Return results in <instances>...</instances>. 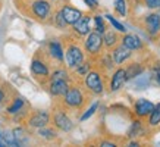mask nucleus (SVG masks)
<instances>
[{"label":"nucleus","mask_w":160,"mask_h":147,"mask_svg":"<svg viewBox=\"0 0 160 147\" xmlns=\"http://www.w3.org/2000/svg\"><path fill=\"white\" fill-rule=\"evenodd\" d=\"M87 91L79 84H71L68 91L60 97V106L66 110H82L87 104Z\"/></svg>","instance_id":"1"},{"label":"nucleus","mask_w":160,"mask_h":147,"mask_svg":"<svg viewBox=\"0 0 160 147\" xmlns=\"http://www.w3.org/2000/svg\"><path fill=\"white\" fill-rule=\"evenodd\" d=\"M82 87L85 91L92 96H102L106 91V77H104V71L102 68H91L88 74L82 78Z\"/></svg>","instance_id":"2"},{"label":"nucleus","mask_w":160,"mask_h":147,"mask_svg":"<svg viewBox=\"0 0 160 147\" xmlns=\"http://www.w3.org/2000/svg\"><path fill=\"white\" fill-rule=\"evenodd\" d=\"M27 5H28L27 13L32 19H35L37 22H41V24L50 22L54 10L53 2H50V0H29Z\"/></svg>","instance_id":"3"},{"label":"nucleus","mask_w":160,"mask_h":147,"mask_svg":"<svg viewBox=\"0 0 160 147\" xmlns=\"http://www.w3.org/2000/svg\"><path fill=\"white\" fill-rule=\"evenodd\" d=\"M82 49L90 59L97 60V59L100 58V54L103 53V50H104L103 34H100V33H97V31H94V29H92L91 33H88V34L84 37Z\"/></svg>","instance_id":"4"},{"label":"nucleus","mask_w":160,"mask_h":147,"mask_svg":"<svg viewBox=\"0 0 160 147\" xmlns=\"http://www.w3.org/2000/svg\"><path fill=\"white\" fill-rule=\"evenodd\" d=\"M87 59L82 46L77 41H68L65 46V63L69 71H73L78 65H81Z\"/></svg>","instance_id":"5"},{"label":"nucleus","mask_w":160,"mask_h":147,"mask_svg":"<svg viewBox=\"0 0 160 147\" xmlns=\"http://www.w3.org/2000/svg\"><path fill=\"white\" fill-rule=\"evenodd\" d=\"M50 65H49V59L46 58L43 53L35 54L34 59L31 60V74L38 83L44 84L47 83L50 78Z\"/></svg>","instance_id":"6"},{"label":"nucleus","mask_w":160,"mask_h":147,"mask_svg":"<svg viewBox=\"0 0 160 147\" xmlns=\"http://www.w3.org/2000/svg\"><path fill=\"white\" fill-rule=\"evenodd\" d=\"M50 124H53V127L58 131H62V132H71L73 129V121L68 115L66 109H63L62 106L53 110Z\"/></svg>","instance_id":"7"},{"label":"nucleus","mask_w":160,"mask_h":147,"mask_svg":"<svg viewBox=\"0 0 160 147\" xmlns=\"http://www.w3.org/2000/svg\"><path fill=\"white\" fill-rule=\"evenodd\" d=\"M50 121H52V113H50L49 110H43V109L29 110L28 116L25 119L27 127L32 128V129H38V128H41V127L50 125Z\"/></svg>","instance_id":"8"},{"label":"nucleus","mask_w":160,"mask_h":147,"mask_svg":"<svg viewBox=\"0 0 160 147\" xmlns=\"http://www.w3.org/2000/svg\"><path fill=\"white\" fill-rule=\"evenodd\" d=\"M142 29L151 38H157L160 34V12L153 10L142 16Z\"/></svg>","instance_id":"9"},{"label":"nucleus","mask_w":160,"mask_h":147,"mask_svg":"<svg viewBox=\"0 0 160 147\" xmlns=\"http://www.w3.org/2000/svg\"><path fill=\"white\" fill-rule=\"evenodd\" d=\"M92 22V16L90 13H82V16L72 25V34L73 37H78V38H84L88 33L92 31L91 27Z\"/></svg>","instance_id":"10"},{"label":"nucleus","mask_w":160,"mask_h":147,"mask_svg":"<svg viewBox=\"0 0 160 147\" xmlns=\"http://www.w3.org/2000/svg\"><path fill=\"white\" fill-rule=\"evenodd\" d=\"M128 83L126 81V71L123 66H118L113 74H112L110 79H109V84H107V87H109V93H118L119 90L123 88V85Z\"/></svg>","instance_id":"11"},{"label":"nucleus","mask_w":160,"mask_h":147,"mask_svg":"<svg viewBox=\"0 0 160 147\" xmlns=\"http://www.w3.org/2000/svg\"><path fill=\"white\" fill-rule=\"evenodd\" d=\"M47 58L52 60H56L59 65H62L65 62V47L63 43L58 38L50 40L47 44Z\"/></svg>","instance_id":"12"},{"label":"nucleus","mask_w":160,"mask_h":147,"mask_svg":"<svg viewBox=\"0 0 160 147\" xmlns=\"http://www.w3.org/2000/svg\"><path fill=\"white\" fill-rule=\"evenodd\" d=\"M110 54H112V59H113V62H115L116 66H123V63H126V62L132 58L134 52L129 50L128 47H125L122 43H119L112 49Z\"/></svg>","instance_id":"13"},{"label":"nucleus","mask_w":160,"mask_h":147,"mask_svg":"<svg viewBox=\"0 0 160 147\" xmlns=\"http://www.w3.org/2000/svg\"><path fill=\"white\" fill-rule=\"evenodd\" d=\"M71 81L72 79H49L47 81V90L53 97H62L63 94L68 91V88L71 87Z\"/></svg>","instance_id":"14"},{"label":"nucleus","mask_w":160,"mask_h":147,"mask_svg":"<svg viewBox=\"0 0 160 147\" xmlns=\"http://www.w3.org/2000/svg\"><path fill=\"white\" fill-rule=\"evenodd\" d=\"M154 108V103L150 102V100H147V99H137L135 102H134V106H132V112L135 115L138 119H146L150 112L153 110Z\"/></svg>","instance_id":"15"},{"label":"nucleus","mask_w":160,"mask_h":147,"mask_svg":"<svg viewBox=\"0 0 160 147\" xmlns=\"http://www.w3.org/2000/svg\"><path fill=\"white\" fill-rule=\"evenodd\" d=\"M59 10H60L63 19L66 21V24H68L69 27H72V25L82 16V12H81V10L77 9V8L72 6V5H68V3L62 5L60 8H59Z\"/></svg>","instance_id":"16"},{"label":"nucleus","mask_w":160,"mask_h":147,"mask_svg":"<svg viewBox=\"0 0 160 147\" xmlns=\"http://www.w3.org/2000/svg\"><path fill=\"white\" fill-rule=\"evenodd\" d=\"M121 43L123 44L125 47H128L129 50H132V52H141V50L144 49L142 40L137 34H134V33H125V34H122Z\"/></svg>","instance_id":"17"},{"label":"nucleus","mask_w":160,"mask_h":147,"mask_svg":"<svg viewBox=\"0 0 160 147\" xmlns=\"http://www.w3.org/2000/svg\"><path fill=\"white\" fill-rule=\"evenodd\" d=\"M132 85L135 90H146L153 83V72L151 71H144V72H141L140 75H137L135 78H132Z\"/></svg>","instance_id":"18"},{"label":"nucleus","mask_w":160,"mask_h":147,"mask_svg":"<svg viewBox=\"0 0 160 147\" xmlns=\"http://www.w3.org/2000/svg\"><path fill=\"white\" fill-rule=\"evenodd\" d=\"M121 43V34L115 31V29H106L103 33V44H104V49L112 50L116 44Z\"/></svg>","instance_id":"19"},{"label":"nucleus","mask_w":160,"mask_h":147,"mask_svg":"<svg viewBox=\"0 0 160 147\" xmlns=\"http://www.w3.org/2000/svg\"><path fill=\"white\" fill-rule=\"evenodd\" d=\"M12 132H13V137L18 143V146H27L31 141V137H29L28 128L24 127V125H18V127L12 128Z\"/></svg>","instance_id":"20"},{"label":"nucleus","mask_w":160,"mask_h":147,"mask_svg":"<svg viewBox=\"0 0 160 147\" xmlns=\"http://www.w3.org/2000/svg\"><path fill=\"white\" fill-rule=\"evenodd\" d=\"M25 108H27V102H25V99L21 97V96H16L15 99H12L10 104L6 108V113H8L9 116H13V115H16L18 112L24 110Z\"/></svg>","instance_id":"21"},{"label":"nucleus","mask_w":160,"mask_h":147,"mask_svg":"<svg viewBox=\"0 0 160 147\" xmlns=\"http://www.w3.org/2000/svg\"><path fill=\"white\" fill-rule=\"evenodd\" d=\"M37 135L44 141H53L58 138V129L54 127L46 125V127H41L37 129Z\"/></svg>","instance_id":"22"},{"label":"nucleus","mask_w":160,"mask_h":147,"mask_svg":"<svg viewBox=\"0 0 160 147\" xmlns=\"http://www.w3.org/2000/svg\"><path fill=\"white\" fill-rule=\"evenodd\" d=\"M146 66L141 65V62H132L129 63L128 66H125V71H126V81H131L132 78H135L137 75H140L141 72L146 71Z\"/></svg>","instance_id":"23"},{"label":"nucleus","mask_w":160,"mask_h":147,"mask_svg":"<svg viewBox=\"0 0 160 147\" xmlns=\"http://www.w3.org/2000/svg\"><path fill=\"white\" fill-rule=\"evenodd\" d=\"M146 127H144V124H142V119H138L137 118L135 121L131 124V127L128 129V138H138L140 135H142V132H144Z\"/></svg>","instance_id":"24"},{"label":"nucleus","mask_w":160,"mask_h":147,"mask_svg":"<svg viewBox=\"0 0 160 147\" xmlns=\"http://www.w3.org/2000/svg\"><path fill=\"white\" fill-rule=\"evenodd\" d=\"M98 60V68H102L103 71H112V69L115 68L116 65L113 62V59H112V54L110 52H107V53H102L100 54V58L97 59Z\"/></svg>","instance_id":"25"},{"label":"nucleus","mask_w":160,"mask_h":147,"mask_svg":"<svg viewBox=\"0 0 160 147\" xmlns=\"http://www.w3.org/2000/svg\"><path fill=\"white\" fill-rule=\"evenodd\" d=\"M92 68V59H85V60H84L82 63L81 65H78L77 68L73 69L72 72H73V75L72 77H78V78H84V77H85V75H87L88 74V71H90V69Z\"/></svg>","instance_id":"26"},{"label":"nucleus","mask_w":160,"mask_h":147,"mask_svg":"<svg viewBox=\"0 0 160 147\" xmlns=\"http://www.w3.org/2000/svg\"><path fill=\"white\" fill-rule=\"evenodd\" d=\"M49 79H72V75L69 72L68 68H65L62 65H59L58 68H54L50 72V78Z\"/></svg>","instance_id":"27"},{"label":"nucleus","mask_w":160,"mask_h":147,"mask_svg":"<svg viewBox=\"0 0 160 147\" xmlns=\"http://www.w3.org/2000/svg\"><path fill=\"white\" fill-rule=\"evenodd\" d=\"M148 121H147V127L148 128H157L160 125V103L154 104L153 110L148 115Z\"/></svg>","instance_id":"28"},{"label":"nucleus","mask_w":160,"mask_h":147,"mask_svg":"<svg viewBox=\"0 0 160 147\" xmlns=\"http://www.w3.org/2000/svg\"><path fill=\"white\" fill-rule=\"evenodd\" d=\"M50 22H52L58 29H62V31L68 29V27H69V25L66 24V21L63 19V16H62V13H60V10H59V8L53 10V15H52Z\"/></svg>","instance_id":"29"},{"label":"nucleus","mask_w":160,"mask_h":147,"mask_svg":"<svg viewBox=\"0 0 160 147\" xmlns=\"http://www.w3.org/2000/svg\"><path fill=\"white\" fill-rule=\"evenodd\" d=\"M103 16H104V19H106V21H109V22H110L112 28L115 29V31H118L119 34H125V33H128V28H126L122 22H119V21H118L112 13H106V15H103Z\"/></svg>","instance_id":"30"},{"label":"nucleus","mask_w":160,"mask_h":147,"mask_svg":"<svg viewBox=\"0 0 160 147\" xmlns=\"http://www.w3.org/2000/svg\"><path fill=\"white\" fill-rule=\"evenodd\" d=\"M2 140H3V143H5V146L18 147V143H16V140H15L12 129H8V128L2 129Z\"/></svg>","instance_id":"31"},{"label":"nucleus","mask_w":160,"mask_h":147,"mask_svg":"<svg viewBox=\"0 0 160 147\" xmlns=\"http://www.w3.org/2000/svg\"><path fill=\"white\" fill-rule=\"evenodd\" d=\"M92 21H94V31L103 34V33L107 29V25H106V22H104V16H103V15L96 13L92 16Z\"/></svg>","instance_id":"32"},{"label":"nucleus","mask_w":160,"mask_h":147,"mask_svg":"<svg viewBox=\"0 0 160 147\" xmlns=\"http://www.w3.org/2000/svg\"><path fill=\"white\" fill-rule=\"evenodd\" d=\"M115 12L119 16H128V0H115Z\"/></svg>","instance_id":"33"},{"label":"nucleus","mask_w":160,"mask_h":147,"mask_svg":"<svg viewBox=\"0 0 160 147\" xmlns=\"http://www.w3.org/2000/svg\"><path fill=\"white\" fill-rule=\"evenodd\" d=\"M98 108H100V102H94V103L91 104V106H90L88 109H85V110L82 112V115L79 116V122H84V121L90 119V118H91L92 115H94V113L97 112V109H98Z\"/></svg>","instance_id":"34"},{"label":"nucleus","mask_w":160,"mask_h":147,"mask_svg":"<svg viewBox=\"0 0 160 147\" xmlns=\"http://www.w3.org/2000/svg\"><path fill=\"white\" fill-rule=\"evenodd\" d=\"M142 5L150 10H157L160 9V0H141Z\"/></svg>","instance_id":"35"},{"label":"nucleus","mask_w":160,"mask_h":147,"mask_svg":"<svg viewBox=\"0 0 160 147\" xmlns=\"http://www.w3.org/2000/svg\"><path fill=\"white\" fill-rule=\"evenodd\" d=\"M8 100V87H0V104Z\"/></svg>","instance_id":"36"},{"label":"nucleus","mask_w":160,"mask_h":147,"mask_svg":"<svg viewBox=\"0 0 160 147\" xmlns=\"http://www.w3.org/2000/svg\"><path fill=\"white\" fill-rule=\"evenodd\" d=\"M151 72H153V79H154L156 83H157V85L160 87V68L159 69H153Z\"/></svg>","instance_id":"37"},{"label":"nucleus","mask_w":160,"mask_h":147,"mask_svg":"<svg viewBox=\"0 0 160 147\" xmlns=\"http://www.w3.org/2000/svg\"><path fill=\"white\" fill-rule=\"evenodd\" d=\"M100 146H103V147H113L115 146V143L109 141V140H102V141H100Z\"/></svg>","instance_id":"38"},{"label":"nucleus","mask_w":160,"mask_h":147,"mask_svg":"<svg viewBox=\"0 0 160 147\" xmlns=\"http://www.w3.org/2000/svg\"><path fill=\"white\" fill-rule=\"evenodd\" d=\"M0 147H5V143L2 140V129H0Z\"/></svg>","instance_id":"39"},{"label":"nucleus","mask_w":160,"mask_h":147,"mask_svg":"<svg viewBox=\"0 0 160 147\" xmlns=\"http://www.w3.org/2000/svg\"><path fill=\"white\" fill-rule=\"evenodd\" d=\"M50 2H53V3H62V2H65V0H50Z\"/></svg>","instance_id":"40"},{"label":"nucleus","mask_w":160,"mask_h":147,"mask_svg":"<svg viewBox=\"0 0 160 147\" xmlns=\"http://www.w3.org/2000/svg\"><path fill=\"white\" fill-rule=\"evenodd\" d=\"M91 2H92V3H96V5H98V2H97V0H91Z\"/></svg>","instance_id":"41"},{"label":"nucleus","mask_w":160,"mask_h":147,"mask_svg":"<svg viewBox=\"0 0 160 147\" xmlns=\"http://www.w3.org/2000/svg\"><path fill=\"white\" fill-rule=\"evenodd\" d=\"M159 43H160V34H159Z\"/></svg>","instance_id":"42"}]
</instances>
